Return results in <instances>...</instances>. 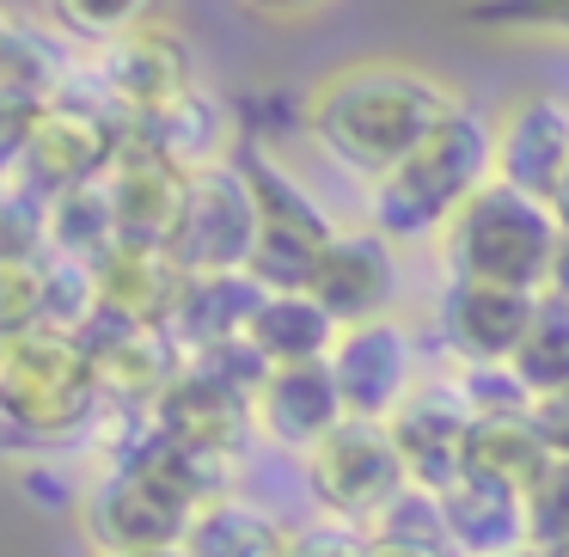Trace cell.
I'll return each instance as SVG.
<instances>
[{"label": "cell", "instance_id": "cell-1", "mask_svg": "<svg viewBox=\"0 0 569 557\" xmlns=\"http://www.w3.org/2000/svg\"><path fill=\"white\" fill-rule=\"evenodd\" d=\"M466 105V92L447 87L435 68L405 56H356L337 62L300 92V136L312 141L331 172L373 190L392 178L447 117Z\"/></svg>", "mask_w": 569, "mask_h": 557}, {"label": "cell", "instance_id": "cell-2", "mask_svg": "<svg viewBox=\"0 0 569 557\" xmlns=\"http://www.w3.org/2000/svg\"><path fill=\"white\" fill-rule=\"evenodd\" d=\"M496 185V141H490V111L459 105L392 178L368 190V215L361 227H373L380 239L405 246H435L453 227V215L466 209L478 190Z\"/></svg>", "mask_w": 569, "mask_h": 557}, {"label": "cell", "instance_id": "cell-3", "mask_svg": "<svg viewBox=\"0 0 569 557\" xmlns=\"http://www.w3.org/2000/svg\"><path fill=\"white\" fill-rule=\"evenodd\" d=\"M0 410H7V429L19 441L38 447L80 441L104 417L87 337L50 331V325L26 337H0Z\"/></svg>", "mask_w": 569, "mask_h": 557}, {"label": "cell", "instance_id": "cell-4", "mask_svg": "<svg viewBox=\"0 0 569 557\" xmlns=\"http://www.w3.org/2000/svg\"><path fill=\"white\" fill-rule=\"evenodd\" d=\"M557 246H563V227L557 209L520 197L508 185H490L453 215L441 239H435V258L447 276H466V282H496V288H527L545 295L551 282Z\"/></svg>", "mask_w": 569, "mask_h": 557}, {"label": "cell", "instance_id": "cell-5", "mask_svg": "<svg viewBox=\"0 0 569 557\" xmlns=\"http://www.w3.org/2000/svg\"><path fill=\"white\" fill-rule=\"evenodd\" d=\"M123 141H129V129L117 123L74 74V87H68L13 148H7V185L56 202V197H68V190L99 185V178L117 166Z\"/></svg>", "mask_w": 569, "mask_h": 557}, {"label": "cell", "instance_id": "cell-6", "mask_svg": "<svg viewBox=\"0 0 569 557\" xmlns=\"http://www.w3.org/2000/svg\"><path fill=\"white\" fill-rule=\"evenodd\" d=\"M239 166H246L251 190H258V251H251L246 276L263 295H300V288H312V276H319L331 239L343 233V221L263 148H239Z\"/></svg>", "mask_w": 569, "mask_h": 557}, {"label": "cell", "instance_id": "cell-7", "mask_svg": "<svg viewBox=\"0 0 569 557\" xmlns=\"http://www.w3.org/2000/svg\"><path fill=\"white\" fill-rule=\"evenodd\" d=\"M80 87H87L123 129H148V123L172 117L178 105H190L202 92L197 43H190L172 19H160V26L136 31V38L92 50V62L80 68Z\"/></svg>", "mask_w": 569, "mask_h": 557}, {"label": "cell", "instance_id": "cell-8", "mask_svg": "<svg viewBox=\"0 0 569 557\" xmlns=\"http://www.w3.org/2000/svg\"><path fill=\"white\" fill-rule=\"evenodd\" d=\"M300 466H307V490L319 503V515L361 527V533L410 490V471L392 447V429L386 422H361V417H349L337 435H325Z\"/></svg>", "mask_w": 569, "mask_h": 557}, {"label": "cell", "instance_id": "cell-9", "mask_svg": "<svg viewBox=\"0 0 569 557\" xmlns=\"http://www.w3.org/2000/svg\"><path fill=\"white\" fill-rule=\"evenodd\" d=\"M251 251H258V190H251L239 153L233 160H214V166H197L172 258L190 276H246Z\"/></svg>", "mask_w": 569, "mask_h": 557}, {"label": "cell", "instance_id": "cell-10", "mask_svg": "<svg viewBox=\"0 0 569 557\" xmlns=\"http://www.w3.org/2000/svg\"><path fill=\"white\" fill-rule=\"evenodd\" d=\"M190 520H197V503L136 466H111L80 503V527H87L99 557L178 551L190 539Z\"/></svg>", "mask_w": 569, "mask_h": 557}, {"label": "cell", "instance_id": "cell-11", "mask_svg": "<svg viewBox=\"0 0 569 557\" xmlns=\"http://www.w3.org/2000/svg\"><path fill=\"white\" fill-rule=\"evenodd\" d=\"M490 141H496V185L557 209L569 185V99L557 92H508L490 105Z\"/></svg>", "mask_w": 569, "mask_h": 557}, {"label": "cell", "instance_id": "cell-12", "mask_svg": "<svg viewBox=\"0 0 569 557\" xmlns=\"http://www.w3.org/2000/svg\"><path fill=\"white\" fill-rule=\"evenodd\" d=\"M539 295L527 288H496V282H466V276H441L435 295V337L453 356V368H508L527 337Z\"/></svg>", "mask_w": 569, "mask_h": 557}, {"label": "cell", "instance_id": "cell-13", "mask_svg": "<svg viewBox=\"0 0 569 557\" xmlns=\"http://www.w3.org/2000/svg\"><path fill=\"white\" fill-rule=\"evenodd\" d=\"M80 68L68 62L62 31L31 7H7L0 26V111H7V148L74 87Z\"/></svg>", "mask_w": 569, "mask_h": 557}, {"label": "cell", "instance_id": "cell-14", "mask_svg": "<svg viewBox=\"0 0 569 557\" xmlns=\"http://www.w3.org/2000/svg\"><path fill=\"white\" fill-rule=\"evenodd\" d=\"M337 392H343V410L361 422H392L405 410V398L422 386V361H417V337L410 325L380 319L361 325V331H343L331 356Z\"/></svg>", "mask_w": 569, "mask_h": 557}, {"label": "cell", "instance_id": "cell-15", "mask_svg": "<svg viewBox=\"0 0 569 557\" xmlns=\"http://www.w3.org/2000/svg\"><path fill=\"white\" fill-rule=\"evenodd\" d=\"M104 197H111L117 233L129 246H166L172 251L178 221H184L190 197V166H178L166 148H153L148 136H129L117 166L104 172Z\"/></svg>", "mask_w": 569, "mask_h": 557}, {"label": "cell", "instance_id": "cell-16", "mask_svg": "<svg viewBox=\"0 0 569 557\" xmlns=\"http://www.w3.org/2000/svg\"><path fill=\"white\" fill-rule=\"evenodd\" d=\"M307 295L319 300L343 331L392 319V307H398V246L380 239L373 227H343V233L331 239V251H325V263H319Z\"/></svg>", "mask_w": 569, "mask_h": 557}, {"label": "cell", "instance_id": "cell-17", "mask_svg": "<svg viewBox=\"0 0 569 557\" xmlns=\"http://www.w3.org/2000/svg\"><path fill=\"white\" fill-rule=\"evenodd\" d=\"M471 405L453 392V380H422L417 392L405 398L386 429H392V447L405 459L410 484L417 490H435L441 496L447 484L466 478V441H471Z\"/></svg>", "mask_w": 569, "mask_h": 557}, {"label": "cell", "instance_id": "cell-18", "mask_svg": "<svg viewBox=\"0 0 569 557\" xmlns=\"http://www.w3.org/2000/svg\"><path fill=\"white\" fill-rule=\"evenodd\" d=\"M251 422H258V441L307 459L325 435H337L349 422L331 361H319V368H270V380L251 398Z\"/></svg>", "mask_w": 569, "mask_h": 557}, {"label": "cell", "instance_id": "cell-19", "mask_svg": "<svg viewBox=\"0 0 569 557\" xmlns=\"http://www.w3.org/2000/svg\"><path fill=\"white\" fill-rule=\"evenodd\" d=\"M92 282H99V319L166 331L172 307L184 300L190 270L166 246H129L123 239V246H111L99 263H92Z\"/></svg>", "mask_w": 569, "mask_h": 557}, {"label": "cell", "instance_id": "cell-20", "mask_svg": "<svg viewBox=\"0 0 569 557\" xmlns=\"http://www.w3.org/2000/svg\"><path fill=\"white\" fill-rule=\"evenodd\" d=\"M441 515H447V539L459 557H515L532 551L527 539V496L508 490L496 478L466 471L459 484L441 490Z\"/></svg>", "mask_w": 569, "mask_h": 557}, {"label": "cell", "instance_id": "cell-21", "mask_svg": "<svg viewBox=\"0 0 569 557\" xmlns=\"http://www.w3.org/2000/svg\"><path fill=\"white\" fill-rule=\"evenodd\" d=\"M258 300H263V288L251 276H190L184 300L166 319V337H172V349L184 361L214 356L227 344H246V325L258 312Z\"/></svg>", "mask_w": 569, "mask_h": 557}, {"label": "cell", "instance_id": "cell-22", "mask_svg": "<svg viewBox=\"0 0 569 557\" xmlns=\"http://www.w3.org/2000/svg\"><path fill=\"white\" fill-rule=\"evenodd\" d=\"M246 344L263 356V368H319L337 356L343 325L300 288V295H263L246 325Z\"/></svg>", "mask_w": 569, "mask_h": 557}, {"label": "cell", "instance_id": "cell-23", "mask_svg": "<svg viewBox=\"0 0 569 557\" xmlns=\"http://www.w3.org/2000/svg\"><path fill=\"white\" fill-rule=\"evenodd\" d=\"M184 551L190 557H288L295 551V527L282 515H270L263 503H251V496L227 490L197 508Z\"/></svg>", "mask_w": 569, "mask_h": 557}, {"label": "cell", "instance_id": "cell-24", "mask_svg": "<svg viewBox=\"0 0 569 557\" xmlns=\"http://www.w3.org/2000/svg\"><path fill=\"white\" fill-rule=\"evenodd\" d=\"M466 471L496 478V484H508V490L527 496L532 484L551 471V454H545L539 429H532V410H515V417H478V422H471Z\"/></svg>", "mask_w": 569, "mask_h": 557}, {"label": "cell", "instance_id": "cell-25", "mask_svg": "<svg viewBox=\"0 0 569 557\" xmlns=\"http://www.w3.org/2000/svg\"><path fill=\"white\" fill-rule=\"evenodd\" d=\"M38 13L50 19L62 38L87 43V50H104V43H123L136 31L160 26L166 0H38Z\"/></svg>", "mask_w": 569, "mask_h": 557}, {"label": "cell", "instance_id": "cell-26", "mask_svg": "<svg viewBox=\"0 0 569 557\" xmlns=\"http://www.w3.org/2000/svg\"><path fill=\"white\" fill-rule=\"evenodd\" d=\"M111 246H123V233H117L111 197H104V178H99V185H87V190H68V197L50 202V251H56V258L99 263Z\"/></svg>", "mask_w": 569, "mask_h": 557}, {"label": "cell", "instance_id": "cell-27", "mask_svg": "<svg viewBox=\"0 0 569 557\" xmlns=\"http://www.w3.org/2000/svg\"><path fill=\"white\" fill-rule=\"evenodd\" d=\"M508 368H515V380L532 398L569 392V307L563 300L539 295V312H532V325H527V337H520Z\"/></svg>", "mask_w": 569, "mask_h": 557}, {"label": "cell", "instance_id": "cell-28", "mask_svg": "<svg viewBox=\"0 0 569 557\" xmlns=\"http://www.w3.org/2000/svg\"><path fill=\"white\" fill-rule=\"evenodd\" d=\"M471 26L527 31V38H569V0H466Z\"/></svg>", "mask_w": 569, "mask_h": 557}, {"label": "cell", "instance_id": "cell-29", "mask_svg": "<svg viewBox=\"0 0 569 557\" xmlns=\"http://www.w3.org/2000/svg\"><path fill=\"white\" fill-rule=\"evenodd\" d=\"M527 539L532 551H551L569 539V459H551V471L527 490Z\"/></svg>", "mask_w": 569, "mask_h": 557}, {"label": "cell", "instance_id": "cell-30", "mask_svg": "<svg viewBox=\"0 0 569 557\" xmlns=\"http://www.w3.org/2000/svg\"><path fill=\"white\" fill-rule=\"evenodd\" d=\"M288 557H368V533L343 527V520H319V527H295V551Z\"/></svg>", "mask_w": 569, "mask_h": 557}, {"label": "cell", "instance_id": "cell-31", "mask_svg": "<svg viewBox=\"0 0 569 557\" xmlns=\"http://www.w3.org/2000/svg\"><path fill=\"white\" fill-rule=\"evenodd\" d=\"M532 429H539V441L551 459H569V392L532 398Z\"/></svg>", "mask_w": 569, "mask_h": 557}, {"label": "cell", "instance_id": "cell-32", "mask_svg": "<svg viewBox=\"0 0 569 557\" xmlns=\"http://www.w3.org/2000/svg\"><path fill=\"white\" fill-rule=\"evenodd\" d=\"M246 13H263V19H312L325 0H239Z\"/></svg>", "mask_w": 569, "mask_h": 557}, {"label": "cell", "instance_id": "cell-33", "mask_svg": "<svg viewBox=\"0 0 569 557\" xmlns=\"http://www.w3.org/2000/svg\"><path fill=\"white\" fill-rule=\"evenodd\" d=\"M545 295L569 307V233H563V246H557V263H551V282H545Z\"/></svg>", "mask_w": 569, "mask_h": 557}, {"label": "cell", "instance_id": "cell-34", "mask_svg": "<svg viewBox=\"0 0 569 557\" xmlns=\"http://www.w3.org/2000/svg\"><path fill=\"white\" fill-rule=\"evenodd\" d=\"M368 557H429V551H410V545H386V539H368Z\"/></svg>", "mask_w": 569, "mask_h": 557}, {"label": "cell", "instance_id": "cell-35", "mask_svg": "<svg viewBox=\"0 0 569 557\" xmlns=\"http://www.w3.org/2000/svg\"><path fill=\"white\" fill-rule=\"evenodd\" d=\"M557 227L569 233V185H563V197H557Z\"/></svg>", "mask_w": 569, "mask_h": 557}, {"label": "cell", "instance_id": "cell-36", "mask_svg": "<svg viewBox=\"0 0 569 557\" xmlns=\"http://www.w3.org/2000/svg\"><path fill=\"white\" fill-rule=\"evenodd\" d=\"M136 557H190L184 545H178V551H136Z\"/></svg>", "mask_w": 569, "mask_h": 557}, {"label": "cell", "instance_id": "cell-37", "mask_svg": "<svg viewBox=\"0 0 569 557\" xmlns=\"http://www.w3.org/2000/svg\"><path fill=\"white\" fill-rule=\"evenodd\" d=\"M539 557H569V539H563V545H551V551H539Z\"/></svg>", "mask_w": 569, "mask_h": 557}, {"label": "cell", "instance_id": "cell-38", "mask_svg": "<svg viewBox=\"0 0 569 557\" xmlns=\"http://www.w3.org/2000/svg\"><path fill=\"white\" fill-rule=\"evenodd\" d=\"M515 557H539V551H515Z\"/></svg>", "mask_w": 569, "mask_h": 557}]
</instances>
